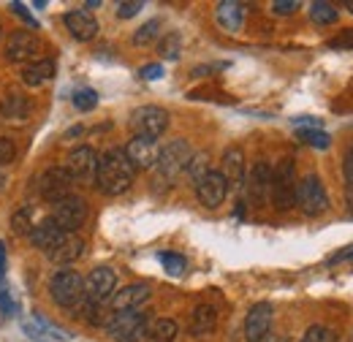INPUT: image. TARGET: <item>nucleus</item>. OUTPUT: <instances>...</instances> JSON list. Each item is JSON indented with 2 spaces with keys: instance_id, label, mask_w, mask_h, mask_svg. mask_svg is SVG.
<instances>
[{
  "instance_id": "nucleus-1",
  "label": "nucleus",
  "mask_w": 353,
  "mask_h": 342,
  "mask_svg": "<svg viewBox=\"0 0 353 342\" xmlns=\"http://www.w3.org/2000/svg\"><path fill=\"white\" fill-rule=\"evenodd\" d=\"M136 169L131 166L125 150L112 147L103 155H98V171H95V188L103 196H123L133 185Z\"/></svg>"
},
{
  "instance_id": "nucleus-24",
  "label": "nucleus",
  "mask_w": 353,
  "mask_h": 342,
  "mask_svg": "<svg viewBox=\"0 0 353 342\" xmlns=\"http://www.w3.org/2000/svg\"><path fill=\"white\" fill-rule=\"evenodd\" d=\"M28 114H30V101L22 92H8L0 101V117L6 123H25Z\"/></svg>"
},
{
  "instance_id": "nucleus-27",
  "label": "nucleus",
  "mask_w": 353,
  "mask_h": 342,
  "mask_svg": "<svg viewBox=\"0 0 353 342\" xmlns=\"http://www.w3.org/2000/svg\"><path fill=\"white\" fill-rule=\"evenodd\" d=\"M310 19L315 25H334L340 19V11L326 0H315V3H310Z\"/></svg>"
},
{
  "instance_id": "nucleus-23",
  "label": "nucleus",
  "mask_w": 353,
  "mask_h": 342,
  "mask_svg": "<svg viewBox=\"0 0 353 342\" xmlns=\"http://www.w3.org/2000/svg\"><path fill=\"white\" fill-rule=\"evenodd\" d=\"M63 237H65V231H63L52 217H44V220H41L39 225H33V231H30V242H33L39 250H46V253H49Z\"/></svg>"
},
{
  "instance_id": "nucleus-12",
  "label": "nucleus",
  "mask_w": 353,
  "mask_h": 342,
  "mask_svg": "<svg viewBox=\"0 0 353 342\" xmlns=\"http://www.w3.org/2000/svg\"><path fill=\"white\" fill-rule=\"evenodd\" d=\"M63 169L71 174V179H74V182H95V171H98V152H95L92 147H77V150L65 158Z\"/></svg>"
},
{
  "instance_id": "nucleus-32",
  "label": "nucleus",
  "mask_w": 353,
  "mask_h": 342,
  "mask_svg": "<svg viewBox=\"0 0 353 342\" xmlns=\"http://www.w3.org/2000/svg\"><path fill=\"white\" fill-rule=\"evenodd\" d=\"M11 228H14V234H19V237L30 234V231H33V210H30V207H22L19 212L11 214Z\"/></svg>"
},
{
  "instance_id": "nucleus-43",
  "label": "nucleus",
  "mask_w": 353,
  "mask_h": 342,
  "mask_svg": "<svg viewBox=\"0 0 353 342\" xmlns=\"http://www.w3.org/2000/svg\"><path fill=\"white\" fill-rule=\"evenodd\" d=\"M11 307H14V304H11V296H8V288H6V285H0V312H3V315H8V312H11Z\"/></svg>"
},
{
  "instance_id": "nucleus-39",
  "label": "nucleus",
  "mask_w": 353,
  "mask_h": 342,
  "mask_svg": "<svg viewBox=\"0 0 353 342\" xmlns=\"http://www.w3.org/2000/svg\"><path fill=\"white\" fill-rule=\"evenodd\" d=\"M11 11H14V14L19 17V19H25V22H28V25H30L33 30H39V22L33 19V14H30V11H28V8L22 6V3H17V0H14V3H11Z\"/></svg>"
},
{
  "instance_id": "nucleus-16",
  "label": "nucleus",
  "mask_w": 353,
  "mask_h": 342,
  "mask_svg": "<svg viewBox=\"0 0 353 342\" xmlns=\"http://www.w3.org/2000/svg\"><path fill=\"white\" fill-rule=\"evenodd\" d=\"M125 155H128L133 169H155L158 155H161V144H158V139L133 136L125 147Z\"/></svg>"
},
{
  "instance_id": "nucleus-44",
  "label": "nucleus",
  "mask_w": 353,
  "mask_h": 342,
  "mask_svg": "<svg viewBox=\"0 0 353 342\" xmlns=\"http://www.w3.org/2000/svg\"><path fill=\"white\" fill-rule=\"evenodd\" d=\"M3 274H6V242L0 239V280H3Z\"/></svg>"
},
{
  "instance_id": "nucleus-14",
  "label": "nucleus",
  "mask_w": 353,
  "mask_h": 342,
  "mask_svg": "<svg viewBox=\"0 0 353 342\" xmlns=\"http://www.w3.org/2000/svg\"><path fill=\"white\" fill-rule=\"evenodd\" d=\"M225 196H228V185H225L221 171L212 169L207 177H201V179L196 182V199H199L201 207H207V210L221 207L223 201H225Z\"/></svg>"
},
{
  "instance_id": "nucleus-6",
  "label": "nucleus",
  "mask_w": 353,
  "mask_h": 342,
  "mask_svg": "<svg viewBox=\"0 0 353 342\" xmlns=\"http://www.w3.org/2000/svg\"><path fill=\"white\" fill-rule=\"evenodd\" d=\"M296 207L307 217H318L329 210V196L318 174H307L296 182Z\"/></svg>"
},
{
  "instance_id": "nucleus-42",
  "label": "nucleus",
  "mask_w": 353,
  "mask_h": 342,
  "mask_svg": "<svg viewBox=\"0 0 353 342\" xmlns=\"http://www.w3.org/2000/svg\"><path fill=\"white\" fill-rule=\"evenodd\" d=\"M329 46H334V49H353V30H345L343 36H337V39H332Z\"/></svg>"
},
{
  "instance_id": "nucleus-38",
  "label": "nucleus",
  "mask_w": 353,
  "mask_h": 342,
  "mask_svg": "<svg viewBox=\"0 0 353 342\" xmlns=\"http://www.w3.org/2000/svg\"><path fill=\"white\" fill-rule=\"evenodd\" d=\"M296 8H299L296 0H274L272 3V14H277V17H291Z\"/></svg>"
},
{
  "instance_id": "nucleus-31",
  "label": "nucleus",
  "mask_w": 353,
  "mask_h": 342,
  "mask_svg": "<svg viewBox=\"0 0 353 342\" xmlns=\"http://www.w3.org/2000/svg\"><path fill=\"white\" fill-rule=\"evenodd\" d=\"M296 136H299V141H305V144H310V147H315V150H326V147L332 144L329 133H323L321 128L296 130Z\"/></svg>"
},
{
  "instance_id": "nucleus-15",
  "label": "nucleus",
  "mask_w": 353,
  "mask_h": 342,
  "mask_svg": "<svg viewBox=\"0 0 353 342\" xmlns=\"http://www.w3.org/2000/svg\"><path fill=\"white\" fill-rule=\"evenodd\" d=\"M150 294H152V288L147 285V283H131V285H125V288H120V291H114V296L109 299V310L112 312H131V310H141L147 301H150Z\"/></svg>"
},
{
  "instance_id": "nucleus-30",
  "label": "nucleus",
  "mask_w": 353,
  "mask_h": 342,
  "mask_svg": "<svg viewBox=\"0 0 353 342\" xmlns=\"http://www.w3.org/2000/svg\"><path fill=\"white\" fill-rule=\"evenodd\" d=\"M158 33H161V19H150V22H144V25L133 33V43H136V46H147V43H152L158 39Z\"/></svg>"
},
{
  "instance_id": "nucleus-48",
  "label": "nucleus",
  "mask_w": 353,
  "mask_h": 342,
  "mask_svg": "<svg viewBox=\"0 0 353 342\" xmlns=\"http://www.w3.org/2000/svg\"><path fill=\"white\" fill-rule=\"evenodd\" d=\"M351 342H353V337H351Z\"/></svg>"
},
{
  "instance_id": "nucleus-35",
  "label": "nucleus",
  "mask_w": 353,
  "mask_h": 342,
  "mask_svg": "<svg viewBox=\"0 0 353 342\" xmlns=\"http://www.w3.org/2000/svg\"><path fill=\"white\" fill-rule=\"evenodd\" d=\"M302 342H337V334H334L329 326H321V323H315V326H310L307 332H305Z\"/></svg>"
},
{
  "instance_id": "nucleus-11",
  "label": "nucleus",
  "mask_w": 353,
  "mask_h": 342,
  "mask_svg": "<svg viewBox=\"0 0 353 342\" xmlns=\"http://www.w3.org/2000/svg\"><path fill=\"white\" fill-rule=\"evenodd\" d=\"M36 54H41V39L30 30H14L6 43V60L8 63H33Z\"/></svg>"
},
{
  "instance_id": "nucleus-7",
  "label": "nucleus",
  "mask_w": 353,
  "mask_h": 342,
  "mask_svg": "<svg viewBox=\"0 0 353 342\" xmlns=\"http://www.w3.org/2000/svg\"><path fill=\"white\" fill-rule=\"evenodd\" d=\"M117 291V272L112 266H95L85 277V301L103 307Z\"/></svg>"
},
{
  "instance_id": "nucleus-4",
  "label": "nucleus",
  "mask_w": 353,
  "mask_h": 342,
  "mask_svg": "<svg viewBox=\"0 0 353 342\" xmlns=\"http://www.w3.org/2000/svg\"><path fill=\"white\" fill-rule=\"evenodd\" d=\"M152 318L144 310H131V312H112L106 332L109 337L117 342H141L147 340V329H150Z\"/></svg>"
},
{
  "instance_id": "nucleus-40",
  "label": "nucleus",
  "mask_w": 353,
  "mask_h": 342,
  "mask_svg": "<svg viewBox=\"0 0 353 342\" xmlns=\"http://www.w3.org/2000/svg\"><path fill=\"white\" fill-rule=\"evenodd\" d=\"M343 177H345L348 188H353V144L345 150V158H343Z\"/></svg>"
},
{
  "instance_id": "nucleus-25",
  "label": "nucleus",
  "mask_w": 353,
  "mask_h": 342,
  "mask_svg": "<svg viewBox=\"0 0 353 342\" xmlns=\"http://www.w3.org/2000/svg\"><path fill=\"white\" fill-rule=\"evenodd\" d=\"M54 77V60H33V63H28L25 68H22V82L28 87H41L44 82H49Z\"/></svg>"
},
{
  "instance_id": "nucleus-45",
  "label": "nucleus",
  "mask_w": 353,
  "mask_h": 342,
  "mask_svg": "<svg viewBox=\"0 0 353 342\" xmlns=\"http://www.w3.org/2000/svg\"><path fill=\"white\" fill-rule=\"evenodd\" d=\"M261 342H288V340H285V337H280V334H274V332H269Z\"/></svg>"
},
{
  "instance_id": "nucleus-46",
  "label": "nucleus",
  "mask_w": 353,
  "mask_h": 342,
  "mask_svg": "<svg viewBox=\"0 0 353 342\" xmlns=\"http://www.w3.org/2000/svg\"><path fill=\"white\" fill-rule=\"evenodd\" d=\"M345 8H348V11L353 14V0H348V3H345Z\"/></svg>"
},
{
  "instance_id": "nucleus-20",
  "label": "nucleus",
  "mask_w": 353,
  "mask_h": 342,
  "mask_svg": "<svg viewBox=\"0 0 353 342\" xmlns=\"http://www.w3.org/2000/svg\"><path fill=\"white\" fill-rule=\"evenodd\" d=\"M245 8H248L245 3L223 0V3H218V8H215V19H218V25H221L225 33H239L242 25H245V17H248Z\"/></svg>"
},
{
  "instance_id": "nucleus-19",
  "label": "nucleus",
  "mask_w": 353,
  "mask_h": 342,
  "mask_svg": "<svg viewBox=\"0 0 353 342\" xmlns=\"http://www.w3.org/2000/svg\"><path fill=\"white\" fill-rule=\"evenodd\" d=\"M63 25L68 28V33L77 39V41H92L98 36V22L90 11L82 8H74V11H65L63 17Z\"/></svg>"
},
{
  "instance_id": "nucleus-17",
  "label": "nucleus",
  "mask_w": 353,
  "mask_h": 342,
  "mask_svg": "<svg viewBox=\"0 0 353 342\" xmlns=\"http://www.w3.org/2000/svg\"><path fill=\"white\" fill-rule=\"evenodd\" d=\"M221 174L228 185V190H239L245 188V177H248V169H245V152L239 147H231L223 152L221 161Z\"/></svg>"
},
{
  "instance_id": "nucleus-10",
  "label": "nucleus",
  "mask_w": 353,
  "mask_h": 342,
  "mask_svg": "<svg viewBox=\"0 0 353 342\" xmlns=\"http://www.w3.org/2000/svg\"><path fill=\"white\" fill-rule=\"evenodd\" d=\"M71 188H74V179L63 166H52L39 177V196L49 204H57V201L68 199Z\"/></svg>"
},
{
  "instance_id": "nucleus-3",
  "label": "nucleus",
  "mask_w": 353,
  "mask_h": 342,
  "mask_svg": "<svg viewBox=\"0 0 353 342\" xmlns=\"http://www.w3.org/2000/svg\"><path fill=\"white\" fill-rule=\"evenodd\" d=\"M296 166L291 158L280 161L277 169L272 171V185H269V199L277 212H288L296 207Z\"/></svg>"
},
{
  "instance_id": "nucleus-22",
  "label": "nucleus",
  "mask_w": 353,
  "mask_h": 342,
  "mask_svg": "<svg viewBox=\"0 0 353 342\" xmlns=\"http://www.w3.org/2000/svg\"><path fill=\"white\" fill-rule=\"evenodd\" d=\"M215 326H218V310L212 304H199L190 315L188 332L190 337H207L210 332H215Z\"/></svg>"
},
{
  "instance_id": "nucleus-41",
  "label": "nucleus",
  "mask_w": 353,
  "mask_h": 342,
  "mask_svg": "<svg viewBox=\"0 0 353 342\" xmlns=\"http://www.w3.org/2000/svg\"><path fill=\"white\" fill-rule=\"evenodd\" d=\"M139 77H141V79H150V82H152V79H161V77H163V66H161V63L144 66V68L139 71Z\"/></svg>"
},
{
  "instance_id": "nucleus-37",
  "label": "nucleus",
  "mask_w": 353,
  "mask_h": 342,
  "mask_svg": "<svg viewBox=\"0 0 353 342\" xmlns=\"http://www.w3.org/2000/svg\"><path fill=\"white\" fill-rule=\"evenodd\" d=\"M141 8H144V3H141V0H131V3H117V17H120V19H131V17H136Z\"/></svg>"
},
{
  "instance_id": "nucleus-5",
  "label": "nucleus",
  "mask_w": 353,
  "mask_h": 342,
  "mask_svg": "<svg viewBox=\"0 0 353 342\" xmlns=\"http://www.w3.org/2000/svg\"><path fill=\"white\" fill-rule=\"evenodd\" d=\"M49 296L57 307L63 310H74L85 301V277L74 269H63L52 277L49 283Z\"/></svg>"
},
{
  "instance_id": "nucleus-26",
  "label": "nucleus",
  "mask_w": 353,
  "mask_h": 342,
  "mask_svg": "<svg viewBox=\"0 0 353 342\" xmlns=\"http://www.w3.org/2000/svg\"><path fill=\"white\" fill-rule=\"evenodd\" d=\"M176 332H179L176 321H172V318H158V321L150 323V329H147V340L144 342H174Z\"/></svg>"
},
{
  "instance_id": "nucleus-33",
  "label": "nucleus",
  "mask_w": 353,
  "mask_h": 342,
  "mask_svg": "<svg viewBox=\"0 0 353 342\" xmlns=\"http://www.w3.org/2000/svg\"><path fill=\"white\" fill-rule=\"evenodd\" d=\"M74 106H77L79 112H92V109L98 106V92L90 90V87L77 90V92H74Z\"/></svg>"
},
{
  "instance_id": "nucleus-13",
  "label": "nucleus",
  "mask_w": 353,
  "mask_h": 342,
  "mask_svg": "<svg viewBox=\"0 0 353 342\" xmlns=\"http://www.w3.org/2000/svg\"><path fill=\"white\" fill-rule=\"evenodd\" d=\"M272 321H274V307L269 301H259L250 307L248 318H245V340L261 342L272 332Z\"/></svg>"
},
{
  "instance_id": "nucleus-9",
  "label": "nucleus",
  "mask_w": 353,
  "mask_h": 342,
  "mask_svg": "<svg viewBox=\"0 0 353 342\" xmlns=\"http://www.w3.org/2000/svg\"><path fill=\"white\" fill-rule=\"evenodd\" d=\"M131 128L136 136L161 139L169 128V112L161 106H139L131 114Z\"/></svg>"
},
{
  "instance_id": "nucleus-29",
  "label": "nucleus",
  "mask_w": 353,
  "mask_h": 342,
  "mask_svg": "<svg viewBox=\"0 0 353 342\" xmlns=\"http://www.w3.org/2000/svg\"><path fill=\"white\" fill-rule=\"evenodd\" d=\"M158 52H161L163 60H176L182 54V36L179 33H166L158 43Z\"/></svg>"
},
{
  "instance_id": "nucleus-18",
  "label": "nucleus",
  "mask_w": 353,
  "mask_h": 342,
  "mask_svg": "<svg viewBox=\"0 0 353 342\" xmlns=\"http://www.w3.org/2000/svg\"><path fill=\"white\" fill-rule=\"evenodd\" d=\"M269 185H272V166L266 161H259L245 177V188H248V196L253 204H264L269 199Z\"/></svg>"
},
{
  "instance_id": "nucleus-28",
  "label": "nucleus",
  "mask_w": 353,
  "mask_h": 342,
  "mask_svg": "<svg viewBox=\"0 0 353 342\" xmlns=\"http://www.w3.org/2000/svg\"><path fill=\"white\" fill-rule=\"evenodd\" d=\"M185 171H188V177L193 179V182H199L201 177H207L210 174V152H193V158L188 161V166H185Z\"/></svg>"
},
{
  "instance_id": "nucleus-21",
  "label": "nucleus",
  "mask_w": 353,
  "mask_h": 342,
  "mask_svg": "<svg viewBox=\"0 0 353 342\" xmlns=\"http://www.w3.org/2000/svg\"><path fill=\"white\" fill-rule=\"evenodd\" d=\"M85 239L79 237V234H65L46 256L49 261H54V263H74V261H79V258L85 256Z\"/></svg>"
},
{
  "instance_id": "nucleus-2",
  "label": "nucleus",
  "mask_w": 353,
  "mask_h": 342,
  "mask_svg": "<svg viewBox=\"0 0 353 342\" xmlns=\"http://www.w3.org/2000/svg\"><path fill=\"white\" fill-rule=\"evenodd\" d=\"M193 158V147L185 139H174L172 144L161 147L158 163H155V185H172L176 177L185 171L188 161Z\"/></svg>"
},
{
  "instance_id": "nucleus-47",
  "label": "nucleus",
  "mask_w": 353,
  "mask_h": 342,
  "mask_svg": "<svg viewBox=\"0 0 353 342\" xmlns=\"http://www.w3.org/2000/svg\"><path fill=\"white\" fill-rule=\"evenodd\" d=\"M0 36H3V25H0Z\"/></svg>"
},
{
  "instance_id": "nucleus-36",
  "label": "nucleus",
  "mask_w": 353,
  "mask_h": 342,
  "mask_svg": "<svg viewBox=\"0 0 353 342\" xmlns=\"http://www.w3.org/2000/svg\"><path fill=\"white\" fill-rule=\"evenodd\" d=\"M14 158H17V144L11 139H0V171L14 163Z\"/></svg>"
},
{
  "instance_id": "nucleus-34",
  "label": "nucleus",
  "mask_w": 353,
  "mask_h": 342,
  "mask_svg": "<svg viewBox=\"0 0 353 342\" xmlns=\"http://www.w3.org/2000/svg\"><path fill=\"white\" fill-rule=\"evenodd\" d=\"M158 261H161V263H163V269H166L169 274H174V277L185 274V269H188V261L179 256V253H161Z\"/></svg>"
},
{
  "instance_id": "nucleus-8",
  "label": "nucleus",
  "mask_w": 353,
  "mask_h": 342,
  "mask_svg": "<svg viewBox=\"0 0 353 342\" xmlns=\"http://www.w3.org/2000/svg\"><path fill=\"white\" fill-rule=\"evenodd\" d=\"M65 234H77V228H82L85 225V220H88V201L82 199V196H68V199H63V201H57L54 207H52V214H49Z\"/></svg>"
}]
</instances>
